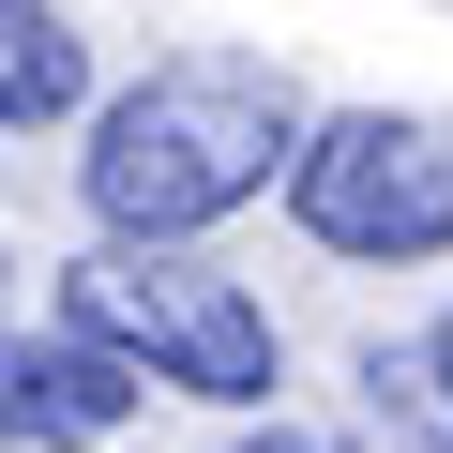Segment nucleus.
<instances>
[{
    "label": "nucleus",
    "instance_id": "obj_1",
    "mask_svg": "<svg viewBox=\"0 0 453 453\" xmlns=\"http://www.w3.org/2000/svg\"><path fill=\"white\" fill-rule=\"evenodd\" d=\"M288 151H303L288 76H273V61L196 46V61H151V76L91 121L76 181H91V211L121 226V242H196V226H226L242 196H273V181H288Z\"/></svg>",
    "mask_w": 453,
    "mask_h": 453
},
{
    "label": "nucleus",
    "instance_id": "obj_2",
    "mask_svg": "<svg viewBox=\"0 0 453 453\" xmlns=\"http://www.w3.org/2000/svg\"><path fill=\"white\" fill-rule=\"evenodd\" d=\"M61 318L76 333H106L136 378H166V393H211V408H273V303L257 288H226L211 257H181V242H106L61 273Z\"/></svg>",
    "mask_w": 453,
    "mask_h": 453
},
{
    "label": "nucleus",
    "instance_id": "obj_3",
    "mask_svg": "<svg viewBox=\"0 0 453 453\" xmlns=\"http://www.w3.org/2000/svg\"><path fill=\"white\" fill-rule=\"evenodd\" d=\"M288 211L333 257H453V121L438 106H348L288 151Z\"/></svg>",
    "mask_w": 453,
    "mask_h": 453
},
{
    "label": "nucleus",
    "instance_id": "obj_4",
    "mask_svg": "<svg viewBox=\"0 0 453 453\" xmlns=\"http://www.w3.org/2000/svg\"><path fill=\"white\" fill-rule=\"evenodd\" d=\"M136 363L106 348V333H0V453H91V438H121L136 423Z\"/></svg>",
    "mask_w": 453,
    "mask_h": 453
},
{
    "label": "nucleus",
    "instance_id": "obj_5",
    "mask_svg": "<svg viewBox=\"0 0 453 453\" xmlns=\"http://www.w3.org/2000/svg\"><path fill=\"white\" fill-rule=\"evenodd\" d=\"M91 91V46L46 16V0H0V136H31V121H61Z\"/></svg>",
    "mask_w": 453,
    "mask_h": 453
},
{
    "label": "nucleus",
    "instance_id": "obj_6",
    "mask_svg": "<svg viewBox=\"0 0 453 453\" xmlns=\"http://www.w3.org/2000/svg\"><path fill=\"white\" fill-rule=\"evenodd\" d=\"M226 453H348V438H333V423H242Z\"/></svg>",
    "mask_w": 453,
    "mask_h": 453
},
{
    "label": "nucleus",
    "instance_id": "obj_7",
    "mask_svg": "<svg viewBox=\"0 0 453 453\" xmlns=\"http://www.w3.org/2000/svg\"><path fill=\"white\" fill-rule=\"evenodd\" d=\"M423 378H438V408H453V318H438V348H423Z\"/></svg>",
    "mask_w": 453,
    "mask_h": 453
},
{
    "label": "nucleus",
    "instance_id": "obj_8",
    "mask_svg": "<svg viewBox=\"0 0 453 453\" xmlns=\"http://www.w3.org/2000/svg\"><path fill=\"white\" fill-rule=\"evenodd\" d=\"M0 273H16V257H0Z\"/></svg>",
    "mask_w": 453,
    "mask_h": 453
}]
</instances>
